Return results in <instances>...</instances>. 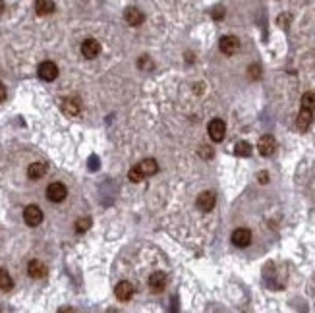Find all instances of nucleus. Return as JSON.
Masks as SVG:
<instances>
[{
	"label": "nucleus",
	"mask_w": 315,
	"mask_h": 313,
	"mask_svg": "<svg viewBox=\"0 0 315 313\" xmlns=\"http://www.w3.org/2000/svg\"><path fill=\"white\" fill-rule=\"evenodd\" d=\"M219 49H221L223 54L232 56V54H236V52L240 51V39L234 37V35H225V37L219 41Z\"/></svg>",
	"instance_id": "nucleus-1"
},
{
	"label": "nucleus",
	"mask_w": 315,
	"mask_h": 313,
	"mask_svg": "<svg viewBox=\"0 0 315 313\" xmlns=\"http://www.w3.org/2000/svg\"><path fill=\"white\" fill-rule=\"evenodd\" d=\"M37 74H39V78H41L43 81H54V79L58 78V66H56L54 62H51V60H45V62L39 64Z\"/></svg>",
	"instance_id": "nucleus-2"
},
{
	"label": "nucleus",
	"mask_w": 315,
	"mask_h": 313,
	"mask_svg": "<svg viewBox=\"0 0 315 313\" xmlns=\"http://www.w3.org/2000/svg\"><path fill=\"white\" fill-rule=\"evenodd\" d=\"M66 195H68V190H66V186H64V184H60V182H53V184H49V188H47V197H49V201H53V203H60V201H64V199H66Z\"/></svg>",
	"instance_id": "nucleus-3"
},
{
	"label": "nucleus",
	"mask_w": 315,
	"mask_h": 313,
	"mask_svg": "<svg viewBox=\"0 0 315 313\" xmlns=\"http://www.w3.org/2000/svg\"><path fill=\"white\" fill-rule=\"evenodd\" d=\"M207 132H209V138L213 141H223L225 139V134H227V124L225 120H221V118H215V120L209 122V126H207Z\"/></svg>",
	"instance_id": "nucleus-4"
},
{
	"label": "nucleus",
	"mask_w": 315,
	"mask_h": 313,
	"mask_svg": "<svg viewBox=\"0 0 315 313\" xmlns=\"http://www.w3.org/2000/svg\"><path fill=\"white\" fill-rule=\"evenodd\" d=\"M23 221L27 226H39L43 223V211L37 205H27L23 211Z\"/></svg>",
	"instance_id": "nucleus-5"
},
{
	"label": "nucleus",
	"mask_w": 315,
	"mask_h": 313,
	"mask_svg": "<svg viewBox=\"0 0 315 313\" xmlns=\"http://www.w3.org/2000/svg\"><path fill=\"white\" fill-rule=\"evenodd\" d=\"M215 203H217V197H215L213 191H203V193H199V197H197V201H195L197 209L203 211V213H209L211 209L215 207Z\"/></svg>",
	"instance_id": "nucleus-6"
},
{
	"label": "nucleus",
	"mask_w": 315,
	"mask_h": 313,
	"mask_svg": "<svg viewBox=\"0 0 315 313\" xmlns=\"http://www.w3.org/2000/svg\"><path fill=\"white\" fill-rule=\"evenodd\" d=\"M249 242H251V232L247 228H236L232 232V243L236 247H247Z\"/></svg>",
	"instance_id": "nucleus-7"
},
{
	"label": "nucleus",
	"mask_w": 315,
	"mask_h": 313,
	"mask_svg": "<svg viewBox=\"0 0 315 313\" xmlns=\"http://www.w3.org/2000/svg\"><path fill=\"white\" fill-rule=\"evenodd\" d=\"M99 52H101V43L99 41H95V39H85L83 43H81V54L85 56V58H97L99 56Z\"/></svg>",
	"instance_id": "nucleus-8"
},
{
	"label": "nucleus",
	"mask_w": 315,
	"mask_h": 313,
	"mask_svg": "<svg viewBox=\"0 0 315 313\" xmlns=\"http://www.w3.org/2000/svg\"><path fill=\"white\" fill-rule=\"evenodd\" d=\"M114 294H116V298H118L120 302H128V300H132V296H134V284H132V282H128V280L118 282V284H116V288H114Z\"/></svg>",
	"instance_id": "nucleus-9"
},
{
	"label": "nucleus",
	"mask_w": 315,
	"mask_h": 313,
	"mask_svg": "<svg viewBox=\"0 0 315 313\" xmlns=\"http://www.w3.org/2000/svg\"><path fill=\"white\" fill-rule=\"evenodd\" d=\"M27 273H29L31 278H45L47 273H49V269H47V265H45L43 261L33 259V261H29V265H27Z\"/></svg>",
	"instance_id": "nucleus-10"
},
{
	"label": "nucleus",
	"mask_w": 315,
	"mask_h": 313,
	"mask_svg": "<svg viewBox=\"0 0 315 313\" xmlns=\"http://www.w3.org/2000/svg\"><path fill=\"white\" fill-rule=\"evenodd\" d=\"M257 149H259V153L263 156H271L275 153V149H277V141L273 136H263L259 139V143H257Z\"/></svg>",
	"instance_id": "nucleus-11"
},
{
	"label": "nucleus",
	"mask_w": 315,
	"mask_h": 313,
	"mask_svg": "<svg viewBox=\"0 0 315 313\" xmlns=\"http://www.w3.org/2000/svg\"><path fill=\"white\" fill-rule=\"evenodd\" d=\"M138 168H140V172L143 178H147V176H153V174H157L158 170V164L155 158H143L140 164H136Z\"/></svg>",
	"instance_id": "nucleus-12"
},
{
	"label": "nucleus",
	"mask_w": 315,
	"mask_h": 313,
	"mask_svg": "<svg viewBox=\"0 0 315 313\" xmlns=\"http://www.w3.org/2000/svg\"><path fill=\"white\" fill-rule=\"evenodd\" d=\"M124 17H126V21H128L130 25H134V27H138V25H141V23L145 21V16H143V12H141L140 8H128Z\"/></svg>",
	"instance_id": "nucleus-13"
},
{
	"label": "nucleus",
	"mask_w": 315,
	"mask_h": 313,
	"mask_svg": "<svg viewBox=\"0 0 315 313\" xmlns=\"http://www.w3.org/2000/svg\"><path fill=\"white\" fill-rule=\"evenodd\" d=\"M312 122H314V112H310V110H300V114H298L296 118V126L300 132H306V130H310V126H312Z\"/></svg>",
	"instance_id": "nucleus-14"
},
{
	"label": "nucleus",
	"mask_w": 315,
	"mask_h": 313,
	"mask_svg": "<svg viewBox=\"0 0 315 313\" xmlns=\"http://www.w3.org/2000/svg\"><path fill=\"white\" fill-rule=\"evenodd\" d=\"M164 286H166V275H164V273H153V275L149 277V288H151L153 292L164 290Z\"/></svg>",
	"instance_id": "nucleus-15"
},
{
	"label": "nucleus",
	"mask_w": 315,
	"mask_h": 313,
	"mask_svg": "<svg viewBox=\"0 0 315 313\" xmlns=\"http://www.w3.org/2000/svg\"><path fill=\"white\" fill-rule=\"evenodd\" d=\"M45 174H47V164H45V162H31L29 168H27V176H29L31 180H39V178H43Z\"/></svg>",
	"instance_id": "nucleus-16"
},
{
	"label": "nucleus",
	"mask_w": 315,
	"mask_h": 313,
	"mask_svg": "<svg viewBox=\"0 0 315 313\" xmlns=\"http://www.w3.org/2000/svg\"><path fill=\"white\" fill-rule=\"evenodd\" d=\"M35 8H37V14L39 16H45V14H53L54 12V2L53 0H39L35 4Z\"/></svg>",
	"instance_id": "nucleus-17"
},
{
	"label": "nucleus",
	"mask_w": 315,
	"mask_h": 313,
	"mask_svg": "<svg viewBox=\"0 0 315 313\" xmlns=\"http://www.w3.org/2000/svg\"><path fill=\"white\" fill-rule=\"evenodd\" d=\"M12 288H14V280H12V277H10V273L4 271V269H0V290L10 292Z\"/></svg>",
	"instance_id": "nucleus-18"
},
{
	"label": "nucleus",
	"mask_w": 315,
	"mask_h": 313,
	"mask_svg": "<svg viewBox=\"0 0 315 313\" xmlns=\"http://www.w3.org/2000/svg\"><path fill=\"white\" fill-rule=\"evenodd\" d=\"M302 108L304 110H310V112H315V93H304L302 95Z\"/></svg>",
	"instance_id": "nucleus-19"
},
{
	"label": "nucleus",
	"mask_w": 315,
	"mask_h": 313,
	"mask_svg": "<svg viewBox=\"0 0 315 313\" xmlns=\"http://www.w3.org/2000/svg\"><path fill=\"white\" fill-rule=\"evenodd\" d=\"M62 110H64L66 114H78V112H79V103H78V99H64Z\"/></svg>",
	"instance_id": "nucleus-20"
},
{
	"label": "nucleus",
	"mask_w": 315,
	"mask_h": 313,
	"mask_svg": "<svg viewBox=\"0 0 315 313\" xmlns=\"http://www.w3.org/2000/svg\"><path fill=\"white\" fill-rule=\"evenodd\" d=\"M234 153L238 156H249L251 155V145L247 141H238L234 147Z\"/></svg>",
	"instance_id": "nucleus-21"
},
{
	"label": "nucleus",
	"mask_w": 315,
	"mask_h": 313,
	"mask_svg": "<svg viewBox=\"0 0 315 313\" xmlns=\"http://www.w3.org/2000/svg\"><path fill=\"white\" fill-rule=\"evenodd\" d=\"M89 226H91V219H78V223H76V230L81 234V232H85Z\"/></svg>",
	"instance_id": "nucleus-22"
},
{
	"label": "nucleus",
	"mask_w": 315,
	"mask_h": 313,
	"mask_svg": "<svg viewBox=\"0 0 315 313\" xmlns=\"http://www.w3.org/2000/svg\"><path fill=\"white\" fill-rule=\"evenodd\" d=\"M128 178H130L132 182H136V184L143 180V176H141V172H140V168H138V166H134V168H132V170L128 172Z\"/></svg>",
	"instance_id": "nucleus-23"
},
{
	"label": "nucleus",
	"mask_w": 315,
	"mask_h": 313,
	"mask_svg": "<svg viewBox=\"0 0 315 313\" xmlns=\"http://www.w3.org/2000/svg\"><path fill=\"white\" fill-rule=\"evenodd\" d=\"M138 66H140L141 70H149L153 64H151V60H149V56H141L140 62H138Z\"/></svg>",
	"instance_id": "nucleus-24"
},
{
	"label": "nucleus",
	"mask_w": 315,
	"mask_h": 313,
	"mask_svg": "<svg viewBox=\"0 0 315 313\" xmlns=\"http://www.w3.org/2000/svg\"><path fill=\"white\" fill-rule=\"evenodd\" d=\"M249 72H251V78H253V79H255V78H259V66H251Z\"/></svg>",
	"instance_id": "nucleus-25"
},
{
	"label": "nucleus",
	"mask_w": 315,
	"mask_h": 313,
	"mask_svg": "<svg viewBox=\"0 0 315 313\" xmlns=\"http://www.w3.org/2000/svg\"><path fill=\"white\" fill-rule=\"evenodd\" d=\"M257 178H259V182H261V184H267V182H269V174L267 172H259Z\"/></svg>",
	"instance_id": "nucleus-26"
},
{
	"label": "nucleus",
	"mask_w": 315,
	"mask_h": 313,
	"mask_svg": "<svg viewBox=\"0 0 315 313\" xmlns=\"http://www.w3.org/2000/svg\"><path fill=\"white\" fill-rule=\"evenodd\" d=\"M6 99V87H4V83L0 81V103Z\"/></svg>",
	"instance_id": "nucleus-27"
},
{
	"label": "nucleus",
	"mask_w": 315,
	"mask_h": 313,
	"mask_svg": "<svg viewBox=\"0 0 315 313\" xmlns=\"http://www.w3.org/2000/svg\"><path fill=\"white\" fill-rule=\"evenodd\" d=\"M58 313H76V312H74L72 308H60V310H58Z\"/></svg>",
	"instance_id": "nucleus-28"
},
{
	"label": "nucleus",
	"mask_w": 315,
	"mask_h": 313,
	"mask_svg": "<svg viewBox=\"0 0 315 313\" xmlns=\"http://www.w3.org/2000/svg\"><path fill=\"white\" fill-rule=\"evenodd\" d=\"M108 313H116V312H112V310H110V312H108Z\"/></svg>",
	"instance_id": "nucleus-29"
}]
</instances>
